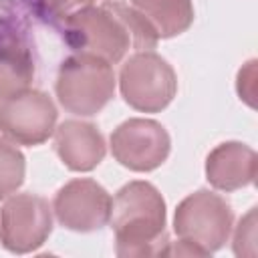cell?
Here are the masks:
<instances>
[{"label":"cell","mask_w":258,"mask_h":258,"mask_svg":"<svg viewBox=\"0 0 258 258\" xmlns=\"http://www.w3.org/2000/svg\"><path fill=\"white\" fill-rule=\"evenodd\" d=\"M64 38L75 52L93 54L111 64L123 60L129 50H151L159 40L135 8L115 0L91 4L69 16Z\"/></svg>","instance_id":"cell-1"},{"label":"cell","mask_w":258,"mask_h":258,"mask_svg":"<svg viewBox=\"0 0 258 258\" xmlns=\"http://www.w3.org/2000/svg\"><path fill=\"white\" fill-rule=\"evenodd\" d=\"M115 252L121 258L159 256L167 252L165 202L149 181H129L111 200L109 214Z\"/></svg>","instance_id":"cell-2"},{"label":"cell","mask_w":258,"mask_h":258,"mask_svg":"<svg viewBox=\"0 0 258 258\" xmlns=\"http://www.w3.org/2000/svg\"><path fill=\"white\" fill-rule=\"evenodd\" d=\"M232 222V208L222 196L210 189H198L177 204L173 230L179 242L175 248H167L165 254L208 256L228 242Z\"/></svg>","instance_id":"cell-3"},{"label":"cell","mask_w":258,"mask_h":258,"mask_svg":"<svg viewBox=\"0 0 258 258\" xmlns=\"http://www.w3.org/2000/svg\"><path fill=\"white\" fill-rule=\"evenodd\" d=\"M54 91L64 111L79 117H93L113 99V67L99 56L75 52L60 62Z\"/></svg>","instance_id":"cell-4"},{"label":"cell","mask_w":258,"mask_h":258,"mask_svg":"<svg viewBox=\"0 0 258 258\" xmlns=\"http://www.w3.org/2000/svg\"><path fill=\"white\" fill-rule=\"evenodd\" d=\"M123 101L141 113H159L177 93V77L171 64L153 50L133 52L119 71Z\"/></svg>","instance_id":"cell-5"},{"label":"cell","mask_w":258,"mask_h":258,"mask_svg":"<svg viewBox=\"0 0 258 258\" xmlns=\"http://www.w3.org/2000/svg\"><path fill=\"white\" fill-rule=\"evenodd\" d=\"M52 232V208L36 194H12L0 208V242L14 254L40 248Z\"/></svg>","instance_id":"cell-6"},{"label":"cell","mask_w":258,"mask_h":258,"mask_svg":"<svg viewBox=\"0 0 258 258\" xmlns=\"http://www.w3.org/2000/svg\"><path fill=\"white\" fill-rule=\"evenodd\" d=\"M56 107L52 99L26 89L0 101V133L16 145H40L54 133Z\"/></svg>","instance_id":"cell-7"},{"label":"cell","mask_w":258,"mask_h":258,"mask_svg":"<svg viewBox=\"0 0 258 258\" xmlns=\"http://www.w3.org/2000/svg\"><path fill=\"white\" fill-rule=\"evenodd\" d=\"M169 149V133L153 119H127L111 133L113 157L131 171L157 169L167 159Z\"/></svg>","instance_id":"cell-8"},{"label":"cell","mask_w":258,"mask_h":258,"mask_svg":"<svg viewBox=\"0 0 258 258\" xmlns=\"http://www.w3.org/2000/svg\"><path fill=\"white\" fill-rule=\"evenodd\" d=\"M52 212L60 226L73 232H95L109 222L111 196L91 177L64 183L52 202Z\"/></svg>","instance_id":"cell-9"},{"label":"cell","mask_w":258,"mask_h":258,"mask_svg":"<svg viewBox=\"0 0 258 258\" xmlns=\"http://www.w3.org/2000/svg\"><path fill=\"white\" fill-rule=\"evenodd\" d=\"M256 151L240 141H224L206 157V179L220 191H236L256 177Z\"/></svg>","instance_id":"cell-10"},{"label":"cell","mask_w":258,"mask_h":258,"mask_svg":"<svg viewBox=\"0 0 258 258\" xmlns=\"http://www.w3.org/2000/svg\"><path fill=\"white\" fill-rule=\"evenodd\" d=\"M54 151L71 171H91L103 161L107 147L93 123L69 119L54 127Z\"/></svg>","instance_id":"cell-11"},{"label":"cell","mask_w":258,"mask_h":258,"mask_svg":"<svg viewBox=\"0 0 258 258\" xmlns=\"http://www.w3.org/2000/svg\"><path fill=\"white\" fill-rule=\"evenodd\" d=\"M34 79V62L26 42L12 30L0 32V101L26 89Z\"/></svg>","instance_id":"cell-12"},{"label":"cell","mask_w":258,"mask_h":258,"mask_svg":"<svg viewBox=\"0 0 258 258\" xmlns=\"http://www.w3.org/2000/svg\"><path fill=\"white\" fill-rule=\"evenodd\" d=\"M129 6L145 18L157 38L177 36L194 22L191 0H129Z\"/></svg>","instance_id":"cell-13"},{"label":"cell","mask_w":258,"mask_h":258,"mask_svg":"<svg viewBox=\"0 0 258 258\" xmlns=\"http://www.w3.org/2000/svg\"><path fill=\"white\" fill-rule=\"evenodd\" d=\"M24 155L12 141L0 137V200L12 196L24 181Z\"/></svg>","instance_id":"cell-14"},{"label":"cell","mask_w":258,"mask_h":258,"mask_svg":"<svg viewBox=\"0 0 258 258\" xmlns=\"http://www.w3.org/2000/svg\"><path fill=\"white\" fill-rule=\"evenodd\" d=\"M234 254L254 256L256 254V208H252L238 224L234 234Z\"/></svg>","instance_id":"cell-15"},{"label":"cell","mask_w":258,"mask_h":258,"mask_svg":"<svg viewBox=\"0 0 258 258\" xmlns=\"http://www.w3.org/2000/svg\"><path fill=\"white\" fill-rule=\"evenodd\" d=\"M236 89H238L240 99L246 101L250 107H254V97H256V60H248L244 64V69H240Z\"/></svg>","instance_id":"cell-16"},{"label":"cell","mask_w":258,"mask_h":258,"mask_svg":"<svg viewBox=\"0 0 258 258\" xmlns=\"http://www.w3.org/2000/svg\"><path fill=\"white\" fill-rule=\"evenodd\" d=\"M91 4H95V0H48V10L56 18L67 20L69 16H73L75 12H79Z\"/></svg>","instance_id":"cell-17"}]
</instances>
